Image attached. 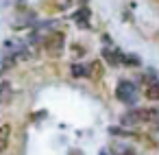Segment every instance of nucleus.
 I'll return each instance as SVG.
<instances>
[{"label":"nucleus","mask_w":159,"mask_h":155,"mask_svg":"<svg viewBox=\"0 0 159 155\" xmlns=\"http://www.w3.org/2000/svg\"><path fill=\"white\" fill-rule=\"evenodd\" d=\"M9 146V127L7 124H0V153Z\"/></svg>","instance_id":"10"},{"label":"nucleus","mask_w":159,"mask_h":155,"mask_svg":"<svg viewBox=\"0 0 159 155\" xmlns=\"http://www.w3.org/2000/svg\"><path fill=\"white\" fill-rule=\"evenodd\" d=\"M89 16H92V13H89V9H87V7H83V9H79V11H74V13H72V20H74L81 29H87V26H89Z\"/></svg>","instance_id":"7"},{"label":"nucleus","mask_w":159,"mask_h":155,"mask_svg":"<svg viewBox=\"0 0 159 155\" xmlns=\"http://www.w3.org/2000/svg\"><path fill=\"white\" fill-rule=\"evenodd\" d=\"M146 116H148V109H131V111L122 114L120 124L122 127H137V124L146 122Z\"/></svg>","instance_id":"5"},{"label":"nucleus","mask_w":159,"mask_h":155,"mask_svg":"<svg viewBox=\"0 0 159 155\" xmlns=\"http://www.w3.org/2000/svg\"><path fill=\"white\" fill-rule=\"evenodd\" d=\"M22 57H26V44H22V42H7L5 44V50H2V59H5V63H2V70H7V68H11L18 59H22Z\"/></svg>","instance_id":"1"},{"label":"nucleus","mask_w":159,"mask_h":155,"mask_svg":"<svg viewBox=\"0 0 159 155\" xmlns=\"http://www.w3.org/2000/svg\"><path fill=\"white\" fill-rule=\"evenodd\" d=\"M44 44H46V50L50 53V55H61V50H63V44H66V37H63V33H59V31H52L50 35H46L44 37Z\"/></svg>","instance_id":"4"},{"label":"nucleus","mask_w":159,"mask_h":155,"mask_svg":"<svg viewBox=\"0 0 159 155\" xmlns=\"http://www.w3.org/2000/svg\"><path fill=\"white\" fill-rule=\"evenodd\" d=\"M98 155H109V153H107V151H100V153H98Z\"/></svg>","instance_id":"13"},{"label":"nucleus","mask_w":159,"mask_h":155,"mask_svg":"<svg viewBox=\"0 0 159 155\" xmlns=\"http://www.w3.org/2000/svg\"><path fill=\"white\" fill-rule=\"evenodd\" d=\"M116 96H118V101H122L126 105H135L139 98V92H137V85L133 81H120L116 87Z\"/></svg>","instance_id":"2"},{"label":"nucleus","mask_w":159,"mask_h":155,"mask_svg":"<svg viewBox=\"0 0 159 155\" xmlns=\"http://www.w3.org/2000/svg\"><path fill=\"white\" fill-rule=\"evenodd\" d=\"M146 122L150 124V129L159 131V107L155 109H148V116H146Z\"/></svg>","instance_id":"9"},{"label":"nucleus","mask_w":159,"mask_h":155,"mask_svg":"<svg viewBox=\"0 0 159 155\" xmlns=\"http://www.w3.org/2000/svg\"><path fill=\"white\" fill-rule=\"evenodd\" d=\"M102 57L109 66H120V63H126V53H122L116 44H111L107 40V44L102 46Z\"/></svg>","instance_id":"3"},{"label":"nucleus","mask_w":159,"mask_h":155,"mask_svg":"<svg viewBox=\"0 0 159 155\" xmlns=\"http://www.w3.org/2000/svg\"><path fill=\"white\" fill-rule=\"evenodd\" d=\"M72 74H74V77H87V66L74 63V66H72Z\"/></svg>","instance_id":"12"},{"label":"nucleus","mask_w":159,"mask_h":155,"mask_svg":"<svg viewBox=\"0 0 159 155\" xmlns=\"http://www.w3.org/2000/svg\"><path fill=\"white\" fill-rule=\"evenodd\" d=\"M146 98H150V101H159V79H155V77H148L146 79Z\"/></svg>","instance_id":"6"},{"label":"nucleus","mask_w":159,"mask_h":155,"mask_svg":"<svg viewBox=\"0 0 159 155\" xmlns=\"http://www.w3.org/2000/svg\"><path fill=\"white\" fill-rule=\"evenodd\" d=\"M11 98V85L7 81H0V103H7Z\"/></svg>","instance_id":"11"},{"label":"nucleus","mask_w":159,"mask_h":155,"mask_svg":"<svg viewBox=\"0 0 159 155\" xmlns=\"http://www.w3.org/2000/svg\"><path fill=\"white\" fill-rule=\"evenodd\" d=\"M111 155H135V148L131 144H126V142H113Z\"/></svg>","instance_id":"8"}]
</instances>
